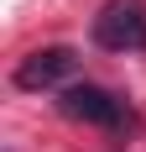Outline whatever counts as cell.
Masks as SVG:
<instances>
[{"label": "cell", "instance_id": "6da1fadb", "mask_svg": "<svg viewBox=\"0 0 146 152\" xmlns=\"http://www.w3.org/2000/svg\"><path fill=\"white\" fill-rule=\"evenodd\" d=\"M94 42L104 53H141L146 47V5L141 0H110L94 16Z\"/></svg>", "mask_w": 146, "mask_h": 152}, {"label": "cell", "instance_id": "7a4b0ae2", "mask_svg": "<svg viewBox=\"0 0 146 152\" xmlns=\"http://www.w3.org/2000/svg\"><path fill=\"white\" fill-rule=\"evenodd\" d=\"M73 74H78V53L73 47H37V53H26L16 63V84L21 89H52V84H63Z\"/></svg>", "mask_w": 146, "mask_h": 152}, {"label": "cell", "instance_id": "3957f363", "mask_svg": "<svg viewBox=\"0 0 146 152\" xmlns=\"http://www.w3.org/2000/svg\"><path fill=\"white\" fill-rule=\"evenodd\" d=\"M63 115L89 121V126H120V121H131V110L120 105L110 89H94V84H73V89H63Z\"/></svg>", "mask_w": 146, "mask_h": 152}]
</instances>
